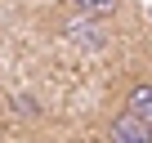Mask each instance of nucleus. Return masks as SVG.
I'll return each instance as SVG.
<instances>
[{
  "instance_id": "7ed1b4c3",
  "label": "nucleus",
  "mask_w": 152,
  "mask_h": 143,
  "mask_svg": "<svg viewBox=\"0 0 152 143\" xmlns=\"http://www.w3.org/2000/svg\"><path fill=\"white\" fill-rule=\"evenodd\" d=\"M76 9H81L85 18H107L116 9V0H76Z\"/></svg>"
},
{
  "instance_id": "f03ea898",
  "label": "nucleus",
  "mask_w": 152,
  "mask_h": 143,
  "mask_svg": "<svg viewBox=\"0 0 152 143\" xmlns=\"http://www.w3.org/2000/svg\"><path fill=\"white\" fill-rule=\"evenodd\" d=\"M130 112H139L143 121H152V85H134L130 90Z\"/></svg>"
},
{
  "instance_id": "f257e3e1",
  "label": "nucleus",
  "mask_w": 152,
  "mask_h": 143,
  "mask_svg": "<svg viewBox=\"0 0 152 143\" xmlns=\"http://www.w3.org/2000/svg\"><path fill=\"white\" fill-rule=\"evenodd\" d=\"M107 134H112L116 143H148V139H152V121H143L139 112H130V107H125V116H116Z\"/></svg>"
}]
</instances>
